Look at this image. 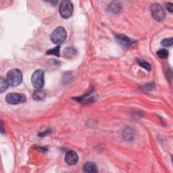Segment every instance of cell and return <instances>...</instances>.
I'll use <instances>...</instances> for the list:
<instances>
[{
	"label": "cell",
	"instance_id": "1",
	"mask_svg": "<svg viewBox=\"0 0 173 173\" xmlns=\"http://www.w3.org/2000/svg\"><path fill=\"white\" fill-rule=\"evenodd\" d=\"M6 81L9 86L17 87L22 81V74L19 69L14 68L10 70L6 76Z\"/></svg>",
	"mask_w": 173,
	"mask_h": 173
},
{
	"label": "cell",
	"instance_id": "2",
	"mask_svg": "<svg viewBox=\"0 0 173 173\" xmlns=\"http://www.w3.org/2000/svg\"><path fill=\"white\" fill-rule=\"evenodd\" d=\"M67 33L65 28L62 27H57L51 34V41L56 45L62 43L66 40Z\"/></svg>",
	"mask_w": 173,
	"mask_h": 173
},
{
	"label": "cell",
	"instance_id": "3",
	"mask_svg": "<svg viewBox=\"0 0 173 173\" xmlns=\"http://www.w3.org/2000/svg\"><path fill=\"white\" fill-rule=\"evenodd\" d=\"M59 12L63 19H68L73 13V4L71 1L65 0L61 2Z\"/></svg>",
	"mask_w": 173,
	"mask_h": 173
},
{
	"label": "cell",
	"instance_id": "4",
	"mask_svg": "<svg viewBox=\"0 0 173 173\" xmlns=\"http://www.w3.org/2000/svg\"><path fill=\"white\" fill-rule=\"evenodd\" d=\"M44 72L42 70H37L33 73L31 81L32 84L36 89H41L44 85Z\"/></svg>",
	"mask_w": 173,
	"mask_h": 173
},
{
	"label": "cell",
	"instance_id": "5",
	"mask_svg": "<svg viewBox=\"0 0 173 173\" xmlns=\"http://www.w3.org/2000/svg\"><path fill=\"white\" fill-rule=\"evenodd\" d=\"M26 100H27V97L24 94H16V93L7 94L6 97V102L11 105L23 104L26 102Z\"/></svg>",
	"mask_w": 173,
	"mask_h": 173
},
{
	"label": "cell",
	"instance_id": "6",
	"mask_svg": "<svg viewBox=\"0 0 173 173\" xmlns=\"http://www.w3.org/2000/svg\"><path fill=\"white\" fill-rule=\"evenodd\" d=\"M151 13L152 16L157 21L163 20L166 16L165 11L160 5L158 4H153L151 6Z\"/></svg>",
	"mask_w": 173,
	"mask_h": 173
},
{
	"label": "cell",
	"instance_id": "7",
	"mask_svg": "<svg viewBox=\"0 0 173 173\" xmlns=\"http://www.w3.org/2000/svg\"><path fill=\"white\" fill-rule=\"evenodd\" d=\"M78 154L75 151L71 150L67 152L65 156V162L67 164L73 166V165L76 164L78 162Z\"/></svg>",
	"mask_w": 173,
	"mask_h": 173
},
{
	"label": "cell",
	"instance_id": "8",
	"mask_svg": "<svg viewBox=\"0 0 173 173\" xmlns=\"http://www.w3.org/2000/svg\"><path fill=\"white\" fill-rule=\"evenodd\" d=\"M82 170L85 172H97V165L93 162H88L85 163L82 167Z\"/></svg>",
	"mask_w": 173,
	"mask_h": 173
},
{
	"label": "cell",
	"instance_id": "9",
	"mask_svg": "<svg viewBox=\"0 0 173 173\" xmlns=\"http://www.w3.org/2000/svg\"><path fill=\"white\" fill-rule=\"evenodd\" d=\"M117 39L118 40V42H119L120 44L121 45H123L124 48L129 47V46H130L134 42V41H133L132 39H129L128 37L124 35L118 36Z\"/></svg>",
	"mask_w": 173,
	"mask_h": 173
},
{
	"label": "cell",
	"instance_id": "10",
	"mask_svg": "<svg viewBox=\"0 0 173 173\" xmlns=\"http://www.w3.org/2000/svg\"><path fill=\"white\" fill-rule=\"evenodd\" d=\"M45 96H46V92L44 90L38 89L37 91H36L34 93V94H33V98L37 101L42 100L43 99H44Z\"/></svg>",
	"mask_w": 173,
	"mask_h": 173
},
{
	"label": "cell",
	"instance_id": "11",
	"mask_svg": "<svg viewBox=\"0 0 173 173\" xmlns=\"http://www.w3.org/2000/svg\"><path fill=\"white\" fill-rule=\"evenodd\" d=\"M120 9V5L118 4L117 3H116V2H113V3L111 4L109 6L110 11L113 13L119 12Z\"/></svg>",
	"mask_w": 173,
	"mask_h": 173
},
{
	"label": "cell",
	"instance_id": "12",
	"mask_svg": "<svg viewBox=\"0 0 173 173\" xmlns=\"http://www.w3.org/2000/svg\"><path fill=\"white\" fill-rule=\"evenodd\" d=\"M60 46H57L55 48L51 49V50L47 51V54L48 55H55L57 56H59L60 55Z\"/></svg>",
	"mask_w": 173,
	"mask_h": 173
},
{
	"label": "cell",
	"instance_id": "13",
	"mask_svg": "<svg viewBox=\"0 0 173 173\" xmlns=\"http://www.w3.org/2000/svg\"><path fill=\"white\" fill-rule=\"evenodd\" d=\"M157 55L159 58H160L162 59H165L168 56H169V51L166 50H160L157 51Z\"/></svg>",
	"mask_w": 173,
	"mask_h": 173
},
{
	"label": "cell",
	"instance_id": "14",
	"mask_svg": "<svg viewBox=\"0 0 173 173\" xmlns=\"http://www.w3.org/2000/svg\"><path fill=\"white\" fill-rule=\"evenodd\" d=\"M173 43L172 38H168V39H164L162 40L161 41V45H163L164 47H170L171 46Z\"/></svg>",
	"mask_w": 173,
	"mask_h": 173
},
{
	"label": "cell",
	"instance_id": "15",
	"mask_svg": "<svg viewBox=\"0 0 173 173\" xmlns=\"http://www.w3.org/2000/svg\"><path fill=\"white\" fill-rule=\"evenodd\" d=\"M8 86H9V85L7 84L6 79H1V92L4 93L7 89Z\"/></svg>",
	"mask_w": 173,
	"mask_h": 173
},
{
	"label": "cell",
	"instance_id": "16",
	"mask_svg": "<svg viewBox=\"0 0 173 173\" xmlns=\"http://www.w3.org/2000/svg\"><path fill=\"white\" fill-rule=\"evenodd\" d=\"M137 62L138 64L140 65L142 67H143L144 68L146 69V70H148V71H149L151 70V67H150V65H149V64H148V62H146L145 61H142V60H137Z\"/></svg>",
	"mask_w": 173,
	"mask_h": 173
},
{
	"label": "cell",
	"instance_id": "17",
	"mask_svg": "<svg viewBox=\"0 0 173 173\" xmlns=\"http://www.w3.org/2000/svg\"><path fill=\"white\" fill-rule=\"evenodd\" d=\"M64 53L66 54V56L67 57H68V56H69L70 58H71L72 55H74V54H76V50H74V48H67L66 51H64Z\"/></svg>",
	"mask_w": 173,
	"mask_h": 173
},
{
	"label": "cell",
	"instance_id": "18",
	"mask_svg": "<svg viewBox=\"0 0 173 173\" xmlns=\"http://www.w3.org/2000/svg\"><path fill=\"white\" fill-rule=\"evenodd\" d=\"M132 131H130V129H127V130L125 131V133L124 134V137L125 139H128V140H131V137H133V134L131 133Z\"/></svg>",
	"mask_w": 173,
	"mask_h": 173
},
{
	"label": "cell",
	"instance_id": "19",
	"mask_svg": "<svg viewBox=\"0 0 173 173\" xmlns=\"http://www.w3.org/2000/svg\"><path fill=\"white\" fill-rule=\"evenodd\" d=\"M166 8L170 12H172V4L169 3L166 4Z\"/></svg>",
	"mask_w": 173,
	"mask_h": 173
}]
</instances>
